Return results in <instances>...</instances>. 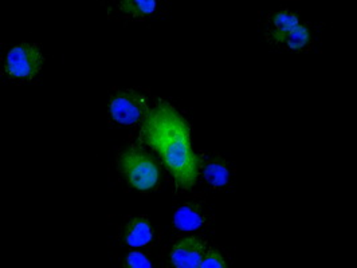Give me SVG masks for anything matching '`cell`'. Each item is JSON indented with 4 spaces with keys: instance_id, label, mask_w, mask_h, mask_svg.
<instances>
[{
    "instance_id": "obj_3",
    "label": "cell",
    "mask_w": 357,
    "mask_h": 268,
    "mask_svg": "<svg viewBox=\"0 0 357 268\" xmlns=\"http://www.w3.org/2000/svg\"><path fill=\"white\" fill-rule=\"evenodd\" d=\"M119 169L126 182L140 192H149L159 185L160 166L142 148L129 146L119 157Z\"/></svg>"
},
{
    "instance_id": "obj_7",
    "label": "cell",
    "mask_w": 357,
    "mask_h": 268,
    "mask_svg": "<svg viewBox=\"0 0 357 268\" xmlns=\"http://www.w3.org/2000/svg\"><path fill=\"white\" fill-rule=\"evenodd\" d=\"M167 3L156 0H124L114 1L107 7L109 18L126 22H144L146 19L159 18L167 13Z\"/></svg>"
},
{
    "instance_id": "obj_6",
    "label": "cell",
    "mask_w": 357,
    "mask_h": 268,
    "mask_svg": "<svg viewBox=\"0 0 357 268\" xmlns=\"http://www.w3.org/2000/svg\"><path fill=\"white\" fill-rule=\"evenodd\" d=\"M211 221V214L206 204L194 198L180 203L172 216L174 228L181 235L197 232L206 228Z\"/></svg>"
},
{
    "instance_id": "obj_11",
    "label": "cell",
    "mask_w": 357,
    "mask_h": 268,
    "mask_svg": "<svg viewBox=\"0 0 357 268\" xmlns=\"http://www.w3.org/2000/svg\"><path fill=\"white\" fill-rule=\"evenodd\" d=\"M313 33L310 30V27L304 23H300L296 29H293L291 31H289L277 46H281L289 52H296V53H301L306 52L312 47L313 45Z\"/></svg>"
},
{
    "instance_id": "obj_9",
    "label": "cell",
    "mask_w": 357,
    "mask_h": 268,
    "mask_svg": "<svg viewBox=\"0 0 357 268\" xmlns=\"http://www.w3.org/2000/svg\"><path fill=\"white\" fill-rule=\"evenodd\" d=\"M156 230L146 216L129 220L123 231V242L130 249H148L156 243Z\"/></svg>"
},
{
    "instance_id": "obj_12",
    "label": "cell",
    "mask_w": 357,
    "mask_h": 268,
    "mask_svg": "<svg viewBox=\"0 0 357 268\" xmlns=\"http://www.w3.org/2000/svg\"><path fill=\"white\" fill-rule=\"evenodd\" d=\"M124 263L126 267L130 268H151L153 266L149 258L137 249H133L126 253Z\"/></svg>"
},
{
    "instance_id": "obj_5",
    "label": "cell",
    "mask_w": 357,
    "mask_h": 268,
    "mask_svg": "<svg viewBox=\"0 0 357 268\" xmlns=\"http://www.w3.org/2000/svg\"><path fill=\"white\" fill-rule=\"evenodd\" d=\"M197 178L213 191L223 192L232 187L234 169L231 164L214 152H203L197 156Z\"/></svg>"
},
{
    "instance_id": "obj_10",
    "label": "cell",
    "mask_w": 357,
    "mask_h": 268,
    "mask_svg": "<svg viewBox=\"0 0 357 268\" xmlns=\"http://www.w3.org/2000/svg\"><path fill=\"white\" fill-rule=\"evenodd\" d=\"M300 18L290 10H280L268 14L266 23V39L277 46L284 36L300 24Z\"/></svg>"
},
{
    "instance_id": "obj_1",
    "label": "cell",
    "mask_w": 357,
    "mask_h": 268,
    "mask_svg": "<svg viewBox=\"0 0 357 268\" xmlns=\"http://www.w3.org/2000/svg\"><path fill=\"white\" fill-rule=\"evenodd\" d=\"M140 137L160 156L178 188L188 191L197 184L199 160L191 146V132L175 107L160 102L144 121Z\"/></svg>"
},
{
    "instance_id": "obj_4",
    "label": "cell",
    "mask_w": 357,
    "mask_h": 268,
    "mask_svg": "<svg viewBox=\"0 0 357 268\" xmlns=\"http://www.w3.org/2000/svg\"><path fill=\"white\" fill-rule=\"evenodd\" d=\"M107 113L113 123L120 126H132L144 123L151 110L148 98L136 90H113L109 98Z\"/></svg>"
},
{
    "instance_id": "obj_13",
    "label": "cell",
    "mask_w": 357,
    "mask_h": 268,
    "mask_svg": "<svg viewBox=\"0 0 357 268\" xmlns=\"http://www.w3.org/2000/svg\"><path fill=\"white\" fill-rule=\"evenodd\" d=\"M226 266L227 265H226V260L222 256V253L214 249H210V250L206 251V253L199 265V268H225Z\"/></svg>"
},
{
    "instance_id": "obj_8",
    "label": "cell",
    "mask_w": 357,
    "mask_h": 268,
    "mask_svg": "<svg viewBox=\"0 0 357 268\" xmlns=\"http://www.w3.org/2000/svg\"><path fill=\"white\" fill-rule=\"evenodd\" d=\"M206 242L197 236H183L174 244L169 259L178 268H199L206 253Z\"/></svg>"
},
{
    "instance_id": "obj_2",
    "label": "cell",
    "mask_w": 357,
    "mask_h": 268,
    "mask_svg": "<svg viewBox=\"0 0 357 268\" xmlns=\"http://www.w3.org/2000/svg\"><path fill=\"white\" fill-rule=\"evenodd\" d=\"M45 56L38 45L19 43L11 47L1 59V78L13 85L34 82L43 69Z\"/></svg>"
}]
</instances>
